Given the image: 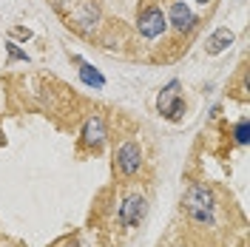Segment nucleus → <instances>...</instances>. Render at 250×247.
I'll use <instances>...</instances> for the list:
<instances>
[{
	"label": "nucleus",
	"instance_id": "8",
	"mask_svg": "<svg viewBox=\"0 0 250 247\" xmlns=\"http://www.w3.org/2000/svg\"><path fill=\"white\" fill-rule=\"evenodd\" d=\"M97 20H100V12H97L94 3H83L77 12H74V23L83 31H91V26H97Z\"/></svg>",
	"mask_w": 250,
	"mask_h": 247
},
{
	"label": "nucleus",
	"instance_id": "11",
	"mask_svg": "<svg viewBox=\"0 0 250 247\" xmlns=\"http://www.w3.org/2000/svg\"><path fill=\"white\" fill-rule=\"evenodd\" d=\"M6 48H9V60H12V62H15V60L29 62V57H26V51H20V48H17V43H6Z\"/></svg>",
	"mask_w": 250,
	"mask_h": 247
},
{
	"label": "nucleus",
	"instance_id": "10",
	"mask_svg": "<svg viewBox=\"0 0 250 247\" xmlns=\"http://www.w3.org/2000/svg\"><path fill=\"white\" fill-rule=\"evenodd\" d=\"M80 80H83L85 85H91V88H103V85H105V77H103L94 65H88V62H80Z\"/></svg>",
	"mask_w": 250,
	"mask_h": 247
},
{
	"label": "nucleus",
	"instance_id": "3",
	"mask_svg": "<svg viewBox=\"0 0 250 247\" xmlns=\"http://www.w3.org/2000/svg\"><path fill=\"white\" fill-rule=\"evenodd\" d=\"M145 210H148V202H145V196H128V199L120 205V225L123 227H137L142 219H145Z\"/></svg>",
	"mask_w": 250,
	"mask_h": 247
},
{
	"label": "nucleus",
	"instance_id": "14",
	"mask_svg": "<svg viewBox=\"0 0 250 247\" xmlns=\"http://www.w3.org/2000/svg\"><path fill=\"white\" fill-rule=\"evenodd\" d=\"M62 247H77V245H74V242H71V245H62Z\"/></svg>",
	"mask_w": 250,
	"mask_h": 247
},
{
	"label": "nucleus",
	"instance_id": "2",
	"mask_svg": "<svg viewBox=\"0 0 250 247\" xmlns=\"http://www.w3.org/2000/svg\"><path fill=\"white\" fill-rule=\"evenodd\" d=\"M156 105H159V114H165L168 120H173V123L182 120V114H185V100L179 97V82H176V80H171V82L162 88Z\"/></svg>",
	"mask_w": 250,
	"mask_h": 247
},
{
	"label": "nucleus",
	"instance_id": "4",
	"mask_svg": "<svg viewBox=\"0 0 250 247\" xmlns=\"http://www.w3.org/2000/svg\"><path fill=\"white\" fill-rule=\"evenodd\" d=\"M140 34L142 37H148V40H154V37H159L162 31H165V26H168V17L162 15V9H156V6H151V9H145L140 15Z\"/></svg>",
	"mask_w": 250,
	"mask_h": 247
},
{
	"label": "nucleus",
	"instance_id": "1",
	"mask_svg": "<svg viewBox=\"0 0 250 247\" xmlns=\"http://www.w3.org/2000/svg\"><path fill=\"white\" fill-rule=\"evenodd\" d=\"M185 210L190 222L196 225H213L216 219V199H213V190L208 185H193L185 196Z\"/></svg>",
	"mask_w": 250,
	"mask_h": 247
},
{
	"label": "nucleus",
	"instance_id": "5",
	"mask_svg": "<svg viewBox=\"0 0 250 247\" xmlns=\"http://www.w3.org/2000/svg\"><path fill=\"white\" fill-rule=\"evenodd\" d=\"M117 168L123 170L125 176H134V173L142 168V151H140L137 142L120 145V151H117Z\"/></svg>",
	"mask_w": 250,
	"mask_h": 247
},
{
	"label": "nucleus",
	"instance_id": "13",
	"mask_svg": "<svg viewBox=\"0 0 250 247\" xmlns=\"http://www.w3.org/2000/svg\"><path fill=\"white\" fill-rule=\"evenodd\" d=\"M0 145H6V137H3V134H0Z\"/></svg>",
	"mask_w": 250,
	"mask_h": 247
},
{
	"label": "nucleus",
	"instance_id": "9",
	"mask_svg": "<svg viewBox=\"0 0 250 247\" xmlns=\"http://www.w3.org/2000/svg\"><path fill=\"white\" fill-rule=\"evenodd\" d=\"M233 43V31L230 29H216L210 37H208V54H219Z\"/></svg>",
	"mask_w": 250,
	"mask_h": 247
},
{
	"label": "nucleus",
	"instance_id": "6",
	"mask_svg": "<svg viewBox=\"0 0 250 247\" xmlns=\"http://www.w3.org/2000/svg\"><path fill=\"white\" fill-rule=\"evenodd\" d=\"M105 123L100 120V117H88L85 125H83V145H88V148H103L105 145Z\"/></svg>",
	"mask_w": 250,
	"mask_h": 247
},
{
	"label": "nucleus",
	"instance_id": "15",
	"mask_svg": "<svg viewBox=\"0 0 250 247\" xmlns=\"http://www.w3.org/2000/svg\"><path fill=\"white\" fill-rule=\"evenodd\" d=\"M196 3H208V0H196Z\"/></svg>",
	"mask_w": 250,
	"mask_h": 247
},
{
	"label": "nucleus",
	"instance_id": "12",
	"mask_svg": "<svg viewBox=\"0 0 250 247\" xmlns=\"http://www.w3.org/2000/svg\"><path fill=\"white\" fill-rule=\"evenodd\" d=\"M236 142L239 145H248V120H242V123L236 125Z\"/></svg>",
	"mask_w": 250,
	"mask_h": 247
},
{
	"label": "nucleus",
	"instance_id": "7",
	"mask_svg": "<svg viewBox=\"0 0 250 247\" xmlns=\"http://www.w3.org/2000/svg\"><path fill=\"white\" fill-rule=\"evenodd\" d=\"M171 23H173V29L176 31H188L190 26H193V12L188 9L182 0L171 6Z\"/></svg>",
	"mask_w": 250,
	"mask_h": 247
}]
</instances>
